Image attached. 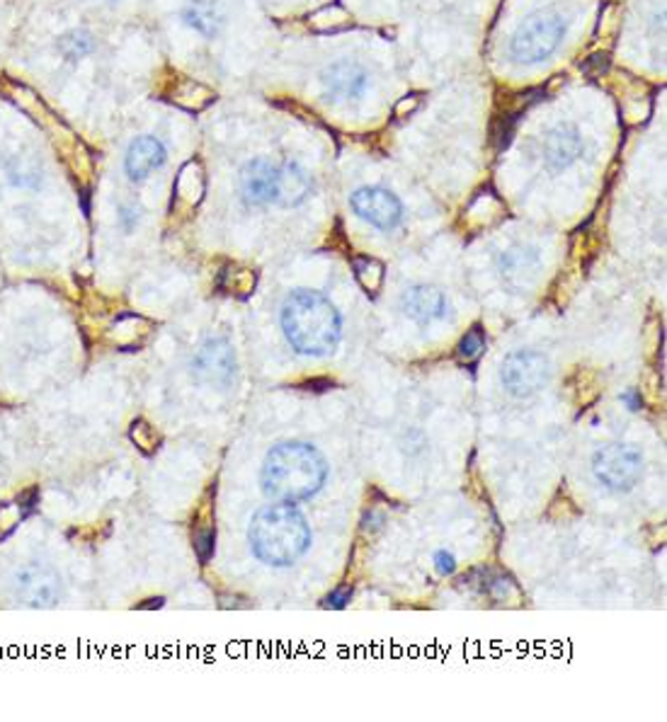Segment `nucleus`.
<instances>
[{
	"mask_svg": "<svg viewBox=\"0 0 667 722\" xmlns=\"http://www.w3.org/2000/svg\"><path fill=\"white\" fill-rule=\"evenodd\" d=\"M328 461L311 444L287 441L268 451L262 463V493L274 502H304L325 485Z\"/></svg>",
	"mask_w": 667,
	"mask_h": 722,
	"instance_id": "f257e3e1",
	"label": "nucleus"
},
{
	"mask_svg": "<svg viewBox=\"0 0 667 722\" xmlns=\"http://www.w3.org/2000/svg\"><path fill=\"white\" fill-rule=\"evenodd\" d=\"M282 331L299 354H333L343 337V318L321 291L296 289L282 303Z\"/></svg>",
	"mask_w": 667,
	"mask_h": 722,
	"instance_id": "f03ea898",
	"label": "nucleus"
},
{
	"mask_svg": "<svg viewBox=\"0 0 667 722\" xmlns=\"http://www.w3.org/2000/svg\"><path fill=\"white\" fill-rule=\"evenodd\" d=\"M248 538L252 553L262 562L272 568H289L309 550L311 528L294 505L277 502L258 509L250 522Z\"/></svg>",
	"mask_w": 667,
	"mask_h": 722,
	"instance_id": "7ed1b4c3",
	"label": "nucleus"
},
{
	"mask_svg": "<svg viewBox=\"0 0 667 722\" xmlns=\"http://www.w3.org/2000/svg\"><path fill=\"white\" fill-rule=\"evenodd\" d=\"M566 35V20L556 10H539L529 15L510 41L512 59L520 63H539L554 54Z\"/></svg>",
	"mask_w": 667,
	"mask_h": 722,
	"instance_id": "20e7f679",
	"label": "nucleus"
},
{
	"mask_svg": "<svg viewBox=\"0 0 667 722\" xmlns=\"http://www.w3.org/2000/svg\"><path fill=\"white\" fill-rule=\"evenodd\" d=\"M643 456L627 444H609L592 456V473L614 493H627L639 483Z\"/></svg>",
	"mask_w": 667,
	"mask_h": 722,
	"instance_id": "39448f33",
	"label": "nucleus"
},
{
	"mask_svg": "<svg viewBox=\"0 0 667 722\" xmlns=\"http://www.w3.org/2000/svg\"><path fill=\"white\" fill-rule=\"evenodd\" d=\"M552 378V364L542 352L534 349H517L510 357H505L501 369V381L505 390L515 398H529L536 390H542Z\"/></svg>",
	"mask_w": 667,
	"mask_h": 722,
	"instance_id": "423d86ee",
	"label": "nucleus"
},
{
	"mask_svg": "<svg viewBox=\"0 0 667 722\" xmlns=\"http://www.w3.org/2000/svg\"><path fill=\"white\" fill-rule=\"evenodd\" d=\"M236 352L226 339H207L193 359L195 378L214 388H228L236 378Z\"/></svg>",
	"mask_w": 667,
	"mask_h": 722,
	"instance_id": "0eeeda50",
	"label": "nucleus"
},
{
	"mask_svg": "<svg viewBox=\"0 0 667 722\" xmlns=\"http://www.w3.org/2000/svg\"><path fill=\"white\" fill-rule=\"evenodd\" d=\"M349 204H353V211L359 219L369 221L381 231L396 228L400 219H404V204H400V199L384 187L357 189L353 199H349Z\"/></svg>",
	"mask_w": 667,
	"mask_h": 722,
	"instance_id": "6e6552de",
	"label": "nucleus"
},
{
	"mask_svg": "<svg viewBox=\"0 0 667 722\" xmlns=\"http://www.w3.org/2000/svg\"><path fill=\"white\" fill-rule=\"evenodd\" d=\"M15 597L32 609H49L61 599V577L51 568L27 565L15 575Z\"/></svg>",
	"mask_w": 667,
	"mask_h": 722,
	"instance_id": "1a4fd4ad",
	"label": "nucleus"
},
{
	"mask_svg": "<svg viewBox=\"0 0 667 722\" xmlns=\"http://www.w3.org/2000/svg\"><path fill=\"white\" fill-rule=\"evenodd\" d=\"M240 195L250 207L274 204L277 197V167L264 158L250 161L240 173Z\"/></svg>",
	"mask_w": 667,
	"mask_h": 722,
	"instance_id": "9d476101",
	"label": "nucleus"
},
{
	"mask_svg": "<svg viewBox=\"0 0 667 722\" xmlns=\"http://www.w3.org/2000/svg\"><path fill=\"white\" fill-rule=\"evenodd\" d=\"M323 85L328 98L335 102H349L362 98L369 85V76L355 61H337L323 73Z\"/></svg>",
	"mask_w": 667,
	"mask_h": 722,
	"instance_id": "9b49d317",
	"label": "nucleus"
},
{
	"mask_svg": "<svg viewBox=\"0 0 667 722\" xmlns=\"http://www.w3.org/2000/svg\"><path fill=\"white\" fill-rule=\"evenodd\" d=\"M404 311L416 323L428 325L447 315V299H444L442 291H437L435 286H410L404 294Z\"/></svg>",
	"mask_w": 667,
	"mask_h": 722,
	"instance_id": "f8f14e48",
	"label": "nucleus"
},
{
	"mask_svg": "<svg viewBox=\"0 0 667 722\" xmlns=\"http://www.w3.org/2000/svg\"><path fill=\"white\" fill-rule=\"evenodd\" d=\"M165 146L156 139V136H139V139L132 141L129 151H126L124 158V167L126 175L132 179H144L148 173H153L156 167H161L165 163Z\"/></svg>",
	"mask_w": 667,
	"mask_h": 722,
	"instance_id": "ddd939ff",
	"label": "nucleus"
},
{
	"mask_svg": "<svg viewBox=\"0 0 667 722\" xmlns=\"http://www.w3.org/2000/svg\"><path fill=\"white\" fill-rule=\"evenodd\" d=\"M582 151V141L578 129L570 124H560L554 132H548L544 141V158L554 170L568 167Z\"/></svg>",
	"mask_w": 667,
	"mask_h": 722,
	"instance_id": "4468645a",
	"label": "nucleus"
},
{
	"mask_svg": "<svg viewBox=\"0 0 667 722\" xmlns=\"http://www.w3.org/2000/svg\"><path fill=\"white\" fill-rule=\"evenodd\" d=\"M309 195H311V179L301 165L287 163L277 167V197H274V204L296 207Z\"/></svg>",
	"mask_w": 667,
	"mask_h": 722,
	"instance_id": "2eb2a0df",
	"label": "nucleus"
},
{
	"mask_svg": "<svg viewBox=\"0 0 667 722\" xmlns=\"http://www.w3.org/2000/svg\"><path fill=\"white\" fill-rule=\"evenodd\" d=\"M503 279L512 286V289H524L532 284L539 270V258L534 250L529 248H512L503 254L501 262Z\"/></svg>",
	"mask_w": 667,
	"mask_h": 722,
	"instance_id": "dca6fc26",
	"label": "nucleus"
},
{
	"mask_svg": "<svg viewBox=\"0 0 667 722\" xmlns=\"http://www.w3.org/2000/svg\"><path fill=\"white\" fill-rule=\"evenodd\" d=\"M183 17L189 27L202 32L205 37H214L219 27L224 25V13H221V8L214 0H193V3L185 8Z\"/></svg>",
	"mask_w": 667,
	"mask_h": 722,
	"instance_id": "f3484780",
	"label": "nucleus"
},
{
	"mask_svg": "<svg viewBox=\"0 0 667 722\" xmlns=\"http://www.w3.org/2000/svg\"><path fill=\"white\" fill-rule=\"evenodd\" d=\"M355 277L367 294L376 296L381 286H384V277H386L384 264H381L374 258H357L355 260Z\"/></svg>",
	"mask_w": 667,
	"mask_h": 722,
	"instance_id": "a211bd4d",
	"label": "nucleus"
},
{
	"mask_svg": "<svg viewBox=\"0 0 667 722\" xmlns=\"http://www.w3.org/2000/svg\"><path fill=\"white\" fill-rule=\"evenodd\" d=\"M483 349H485V333H483V327L481 325H473L471 331L461 337L457 354H459L461 361H466V364H471V361H475V359H479L483 354Z\"/></svg>",
	"mask_w": 667,
	"mask_h": 722,
	"instance_id": "6ab92c4d",
	"label": "nucleus"
},
{
	"mask_svg": "<svg viewBox=\"0 0 667 722\" xmlns=\"http://www.w3.org/2000/svg\"><path fill=\"white\" fill-rule=\"evenodd\" d=\"M59 49L69 59H81V57H86L88 51L92 49V39H90V35H86V32H71V35L61 37Z\"/></svg>",
	"mask_w": 667,
	"mask_h": 722,
	"instance_id": "aec40b11",
	"label": "nucleus"
},
{
	"mask_svg": "<svg viewBox=\"0 0 667 722\" xmlns=\"http://www.w3.org/2000/svg\"><path fill=\"white\" fill-rule=\"evenodd\" d=\"M195 548H197V553H199V560L207 562L211 558V553H214V531H199V534L195 536Z\"/></svg>",
	"mask_w": 667,
	"mask_h": 722,
	"instance_id": "412c9836",
	"label": "nucleus"
},
{
	"mask_svg": "<svg viewBox=\"0 0 667 722\" xmlns=\"http://www.w3.org/2000/svg\"><path fill=\"white\" fill-rule=\"evenodd\" d=\"M349 597H353V589H349V587H341V589L333 592L331 597L325 599L323 607H325V609H343L345 603L349 601Z\"/></svg>",
	"mask_w": 667,
	"mask_h": 722,
	"instance_id": "4be33fe9",
	"label": "nucleus"
},
{
	"mask_svg": "<svg viewBox=\"0 0 667 722\" xmlns=\"http://www.w3.org/2000/svg\"><path fill=\"white\" fill-rule=\"evenodd\" d=\"M435 562H437L440 575H452V572L457 570V562H454V556L447 553V550H440V553L435 556Z\"/></svg>",
	"mask_w": 667,
	"mask_h": 722,
	"instance_id": "5701e85b",
	"label": "nucleus"
},
{
	"mask_svg": "<svg viewBox=\"0 0 667 722\" xmlns=\"http://www.w3.org/2000/svg\"><path fill=\"white\" fill-rule=\"evenodd\" d=\"M623 400L629 402V408H631V410H639V408H641V396H639L637 390H629L627 396H623Z\"/></svg>",
	"mask_w": 667,
	"mask_h": 722,
	"instance_id": "b1692460",
	"label": "nucleus"
}]
</instances>
